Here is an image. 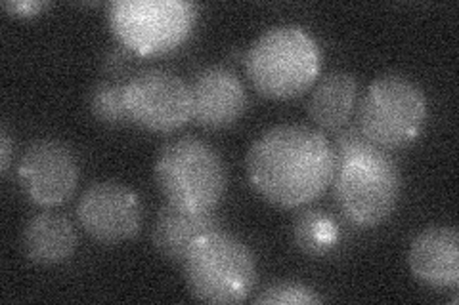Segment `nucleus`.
I'll use <instances>...</instances> for the list:
<instances>
[{"instance_id": "1", "label": "nucleus", "mask_w": 459, "mask_h": 305, "mask_svg": "<svg viewBox=\"0 0 459 305\" xmlns=\"http://www.w3.org/2000/svg\"><path fill=\"white\" fill-rule=\"evenodd\" d=\"M247 176L255 191L270 205L305 207L332 185V141L303 124L272 128L251 145Z\"/></svg>"}, {"instance_id": "2", "label": "nucleus", "mask_w": 459, "mask_h": 305, "mask_svg": "<svg viewBox=\"0 0 459 305\" xmlns=\"http://www.w3.org/2000/svg\"><path fill=\"white\" fill-rule=\"evenodd\" d=\"M246 64L258 94L290 99L305 94L318 79L322 52L307 29L280 25L253 42Z\"/></svg>"}, {"instance_id": "3", "label": "nucleus", "mask_w": 459, "mask_h": 305, "mask_svg": "<svg viewBox=\"0 0 459 305\" xmlns=\"http://www.w3.org/2000/svg\"><path fill=\"white\" fill-rule=\"evenodd\" d=\"M182 266L192 296L205 303H239L256 283V264L249 246L221 227L197 237Z\"/></svg>"}, {"instance_id": "4", "label": "nucleus", "mask_w": 459, "mask_h": 305, "mask_svg": "<svg viewBox=\"0 0 459 305\" xmlns=\"http://www.w3.org/2000/svg\"><path fill=\"white\" fill-rule=\"evenodd\" d=\"M155 182L169 205L190 212H214L226 193V168L207 141L184 136L160 151Z\"/></svg>"}, {"instance_id": "5", "label": "nucleus", "mask_w": 459, "mask_h": 305, "mask_svg": "<svg viewBox=\"0 0 459 305\" xmlns=\"http://www.w3.org/2000/svg\"><path fill=\"white\" fill-rule=\"evenodd\" d=\"M333 193L339 210L360 227L386 222L398 207L402 174L394 158L371 145L333 168Z\"/></svg>"}, {"instance_id": "6", "label": "nucleus", "mask_w": 459, "mask_h": 305, "mask_svg": "<svg viewBox=\"0 0 459 305\" xmlns=\"http://www.w3.org/2000/svg\"><path fill=\"white\" fill-rule=\"evenodd\" d=\"M427 97L413 80L383 75L373 80L360 101L358 128L381 149H398L421 134Z\"/></svg>"}, {"instance_id": "7", "label": "nucleus", "mask_w": 459, "mask_h": 305, "mask_svg": "<svg viewBox=\"0 0 459 305\" xmlns=\"http://www.w3.org/2000/svg\"><path fill=\"white\" fill-rule=\"evenodd\" d=\"M108 21L121 47L140 55L175 50L195 25V6L182 0H117Z\"/></svg>"}, {"instance_id": "8", "label": "nucleus", "mask_w": 459, "mask_h": 305, "mask_svg": "<svg viewBox=\"0 0 459 305\" xmlns=\"http://www.w3.org/2000/svg\"><path fill=\"white\" fill-rule=\"evenodd\" d=\"M131 123L150 132H175L192 119L190 84L169 69H143L125 82Z\"/></svg>"}, {"instance_id": "9", "label": "nucleus", "mask_w": 459, "mask_h": 305, "mask_svg": "<svg viewBox=\"0 0 459 305\" xmlns=\"http://www.w3.org/2000/svg\"><path fill=\"white\" fill-rule=\"evenodd\" d=\"M77 217L96 242L113 246L140 233L143 205L131 187L117 182H98L81 195Z\"/></svg>"}, {"instance_id": "10", "label": "nucleus", "mask_w": 459, "mask_h": 305, "mask_svg": "<svg viewBox=\"0 0 459 305\" xmlns=\"http://www.w3.org/2000/svg\"><path fill=\"white\" fill-rule=\"evenodd\" d=\"M18 183L23 195L39 207H60L74 197L79 183L75 153L57 140H40L29 145L18 166Z\"/></svg>"}, {"instance_id": "11", "label": "nucleus", "mask_w": 459, "mask_h": 305, "mask_svg": "<svg viewBox=\"0 0 459 305\" xmlns=\"http://www.w3.org/2000/svg\"><path fill=\"white\" fill-rule=\"evenodd\" d=\"M192 119L207 130L232 126L247 109V92L234 71L207 67L190 84Z\"/></svg>"}, {"instance_id": "12", "label": "nucleus", "mask_w": 459, "mask_h": 305, "mask_svg": "<svg viewBox=\"0 0 459 305\" xmlns=\"http://www.w3.org/2000/svg\"><path fill=\"white\" fill-rule=\"evenodd\" d=\"M408 266L418 281L433 288H455L459 283V233L450 225H433L415 237Z\"/></svg>"}, {"instance_id": "13", "label": "nucleus", "mask_w": 459, "mask_h": 305, "mask_svg": "<svg viewBox=\"0 0 459 305\" xmlns=\"http://www.w3.org/2000/svg\"><path fill=\"white\" fill-rule=\"evenodd\" d=\"M219 227L221 222L214 212H190L167 202L155 217L152 242L170 264H184L195 239Z\"/></svg>"}, {"instance_id": "14", "label": "nucleus", "mask_w": 459, "mask_h": 305, "mask_svg": "<svg viewBox=\"0 0 459 305\" xmlns=\"http://www.w3.org/2000/svg\"><path fill=\"white\" fill-rule=\"evenodd\" d=\"M77 229L65 216L56 212L35 214L23 227L22 246L27 259L37 266H60L75 254Z\"/></svg>"}, {"instance_id": "15", "label": "nucleus", "mask_w": 459, "mask_h": 305, "mask_svg": "<svg viewBox=\"0 0 459 305\" xmlns=\"http://www.w3.org/2000/svg\"><path fill=\"white\" fill-rule=\"evenodd\" d=\"M358 96L356 77L347 71H333L316 86L310 101V119L329 132H337L352 117Z\"/></svg>"}, {"instance_id": "16", "label": "nucleus", "mask_w": 459, "mask_h": 305, "mask_svg": "<svg viewBox=\"0 0 459 305\" xmlns=\"http://www.w3.org/2000/svg\"><path fill=\"white\" fill-rule=\"evenodd\" d=\"M293 241L303 254L320 258L332 252L339 244L341 227L324 210H305L295 220Z\"/></svg>"}, {"instance_id": "17", "label": "nucleus", "mask_w": 459, "mask_h": 305, "mask_svg": "<svg viewBox=\"0 0 459 305\" xmlns=\"http://www.w3.org/2000/svg\"><path fill=\"white\" fill-rule=\"evenodd\" d=\"M86 106L92 117L108 126H125L131 123L125 107V84L117 80H100L86 96Z\"/></svg>"}, {"instance_id": "18", "label": "nucleus", "mask_w": 459, "mask_h": 305, "mask_svg": "<svg viewBox=\"0 0 459 305\" xmlns=\"http://www.w3.org/2000/svg\"><path fill=\"white\" fill-rule=\"evenodd\" d=\"M322 301L324 298L314 288L291 281L270 284L255 298L256 305H316Z\"/></svg>"}, {"instance_id": "19", "label": "nucleus", "mask_w": 459, "mask_h": 305, "mask_svg": "<svg viewBox=\"0 0 459 305\" xmlns=\"http://www.w3.org/2000/svg\"><path fill=\"white\" fill-rule=\"evenodd\" d=\"M131 67V50L119 47L113 48L104 57V71L111 77L125 75V72Z\"/></svg>"}, {"instance_id": "20", "label": "nucleus", "mask_w": 459, "mask_h": 305, "mask_svg": "<svg viewBox=\"0 0 459 305\" xmlns=\"http://www.w3.org/2000/svg\"><path fill=\"white\" fill-rule=\"evenodd\" d=\"M6 12H10L12 16L18 18H33L40 10H45L48 4L47 3H39V0H29V3H4L3 4Z\"/></svg>"}, {"instance_id": "21", "label": "nucleus", "mask_w": 459, "mask_h": 305, "mask_svg": "<svg viewBox=\"0 0 459 305\" xmlns=\"http://www.w3.org/2000/svg\"><path fill=\"white\" fill-rule=\"evenodd\" d=\"M10 157H12V140L8 134V128L3 126V130H0V174H3V176H6L8 172Z\"/></svg>"}]
</instances>
